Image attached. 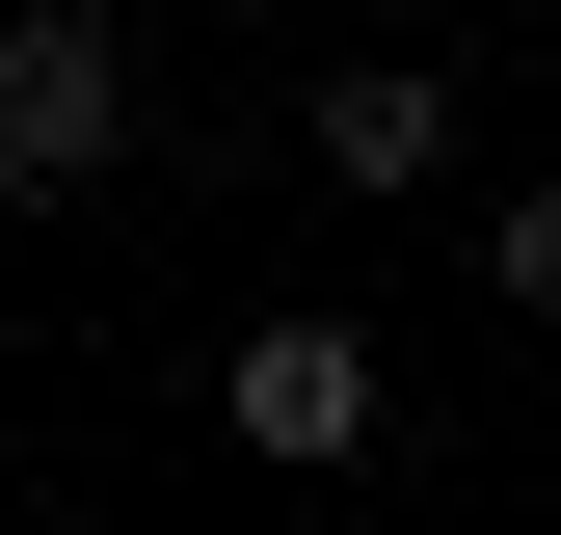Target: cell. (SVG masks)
Segmentation results:
<instances>
[{"mask_svg":"<svg viewBox=\"0 0 561 535\" xmlns=\"http://www.w3.org/2000/svg\"><path fill=\"white\" fill-rule=\"evenodd\" d=\"M215 429L295 455V482H347V455H375V321H241V349H215Z\"/></svg>","mask_w":561,"mask_h":535,"instance_id":"obj_1","label":"cell"},{"mask_svg":"<svg viewBox=\"0 0 561 535\" xmlns=\"http://www.w3.org/2000/svg\"><path fill=\"white\" fill-rule=\"evenodd\" d=\"M321 161L347 187H428L455 161V81H428V54H347V81H321Z\"/></svg>","mask_w":561,"mask_h":535,"instance_id":"obj_3","label":"cell"},{"mask_svg":"<svg viewBox=\"0 0 561 535\" xmlns=\"http://www.w3.org/2000/svg\"><path fill=\"white\" fill-rule=\"evenodd\" d=\"M134 134V54L81 27V0H27V27H0V187H81Z\"/></svg>","mask_w":561,"mask_h":535,"instance_id":"obj_2","label":"cell"},{"mask_svg":"<svg viewBox=\"0 0 561 535\" xmlns=\"http://www.w3.org/2000/svg\"><path fill=\"white\" fill-rule=\"evenodd\" d=\"M481 268H508V321H561V187H508V215H481Z\"/></svg>","mask_w":561,"mask_h":535,"instance_id":"obj_4","label":"cell"}]
</instances>
